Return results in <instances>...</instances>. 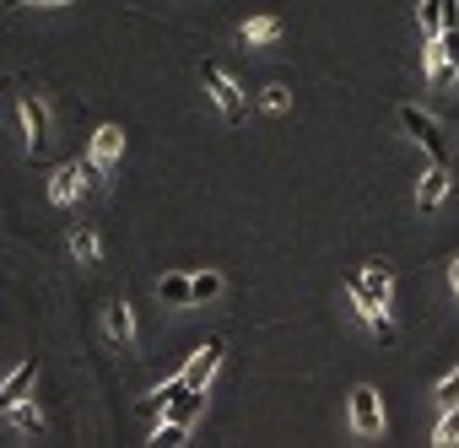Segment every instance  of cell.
Masks as SVG:
<instances>
[{"label":"cell","instance_id":"cell-1","mask_svg":"<svg viewBox=\"0 0 459 448\" xmlns=\"http://www.w3.org/2000/svg\"><path fill=\"white\" fill-rule=\"evenodd\" d=\"M200 82H205V92L216 98V108H221V119H233V125L244 119V92H238V82H233V76H227V71H221L216 60H205V65H200Z\"/></svg>","mask_w":459,"mask_h":448},{"label":"cell","instance_id":"cell-2","mask_svg":"<svg viewBox=\"0 0 459 448\" xmlns=\"http://www.w3.org/2000/svg\"><path fill=\"white\" fill-rule=\"evenodd\" d=\"M346 287H351V303H357V314H362V319H368V330L378 335V346H394V324H389V303H378V297H373V287H368L362 276H351Z\"/></svg>","mask_w":459,"mask_h":448},{"label":"cell","instance_id":"cell-3","mask_svg":"<svg viewBox=\"0 0 459 448\" xmlns=\"http://www.w3.org/2000/svg\"><path fill=\"white\" fill-rule=\"evenodd\" d=\"M400 125H405V135H416V141L427 146V157H432V162H448V146H443V130H437V119H432V114H421L416 103H405V108H400Z\"/></svg>","mask_w":459,"mask_h":448},{"label":"cell","instance_id":"cell-4","mask_svg":"<svg viewBox=\"0 0 459 448\" xmlns=\"http://www.w3.org/2000/svg\"><path fill=\"white\" fill-rule=\"evenodd\" d=\"M119 151H125V130L119 125H98V135H92V151H87V178H98V173H108L114 162H119Z\"/></svg>","mask_w":459,"mask_h":448},{"label":"cell","instance_id":"cell-5","mask_svg":"<svg viewBox=\"0 0 459 448\" xmlns=\"http://www.w3.org/2000/svg\"><path fill=\"white\" fill-rule=\"evenodd\" d=\"M17 114H22V130H28V151L39 157L49 146V108H44V98L39 92H22L17 98Z\"/></svg>","mask_w":459,"mask_h":448},{"label":"cell","instance_id":"cell-6","mask_svg":"<svg viewBox=\"0 0 459 448\" xmlns=\"http://www.w3.org/2000/svg\"><path fill=\"white\" fill-rule=\"evenodd\" d=\"M351 432H362V437H378L384 432V405H378V394L368 383L351 389Z\"/></svg>","mask_w":459,"mask_h":448},{"label":"cell","instance_id":"cell-7","mask_svg":"<svg viewBox=\"0 0 459 448\" xmlns=\"http://www.w3.org/2000/svg\"><path fill=\"white\" fill-rule=\"evenodd\" d=\"M221 351H227V340H205V346L189 357V367H184L178 378H184L189 389H205V383H211V373L221 367Z\"/></svg>","mask_w":459,"mask_h":448},{"label":"cell","instance_id":"cell-8","mask_svg":"<svg viewBox=\"0 0 459 448\" xmlns=\"http://www.w3.org/2000/svg\"><path fill=\"white\" fill-rule=\"evenodd\" d=\"M82 189H87V168H82V162H65V168L49 178V200H55V205L82 200Z\"/></svg>","mask_w":459,"mask_h":448},{"label":"cell","instance_id":"cell-9","mask_svg":"<svg viewBox=\"0 0 459 448\" xmlns=\"http://www.w3.org/2000/svg\"><path fill=\"white\" fill-rule=\"evenodd\" d=\"M421 211H437L443 200H448V162H432L427 173H421Z\"/></svg>","mask_w":459,"mask_h":448},{"label":"cell","instance_id":"cell-10","mask_svg":"<svg viewBox=\"0 0 459 448\" xmlns=\"http://www.w3.org/2000/svg\"><path fill=\"white\" fill-rule=\"evenodd\" d=\"M108 335L119 340V351H130V346H135V319H130V303H125V297H114V303H108Z\"/></svg>","mask_w":459,"mask_h":448},{"label":"cell","instance_id":"cell-11","mask_svg":"<svg viewBox=\"0 0 459 448\" xmlns=\"http://www.w3.org/2000/svg\"><path fill=\"white\" fill-rule=\"evenodd\" d=\"M33 378H39V362H22V367L6 378V383H0V410H12V405H17V400L33 389Z\"/></svg>","mask_w":459,"mask_h":448},{"label":"cell","instance_id":"cell-12","mask_svg":"<svg viewBox=\"0 0 459 448\" xmlns=\"http://www.w3.org/2000/svg\"><path fill=\"white\" fill-rule=\"evenodd\" d=\"M71 254L82 265H98V254H103V244H98V233L87 228V221H76V228H71Z\"/></svg>","mask_w":459,"mask_h":448},{"label":"cell","instance_id":"cell-13","mask_svg":"<svg viewBox=\"0 0 459 448\" xmlns=\"http://www.w3.org/2000/svg\"><path fill=\"white\" fill-rule=\"evenodd\" d=\"M12 426H17V432H28V437H44V416H39V410L28 405V394H22V400L12 405Z\"/></svg>","mask_w":459,"mask_h":448},{"label":"cell","instance_id":"cell-14","mask_svg":"<svg viewBox=\"0 0 459 448\" xmlns=\"http://www.w3.org/2000/svg\"><path fill=\"white\" fill-rule=\"evenodd\" d=\"M244 39H249V44H276V39H281V22H276V17H249V22H244Z\"/></svg>","mask_w":459,"mask_h":448},{"label":"cell","instance_id":"cell-15","mask_svg":"<svg viewBox=\"0 0 459 448\" xmlns=\"http://www.w3.org/2000/svg\"><path fill=\"white\" fill-rule=\"evenodd\" d=\"M421 44H432L437 33H443V0H421Z\"/></svg>","mask_w":459,"mask_h":448},{"label":"cell","instance_id":"cell-16","mask_svg":"<svg viewBox=\"0 0 459 448\" xmlns=\"http://www.w3.org/2000/svg\"><path fill=\"white\" fill-rule=\"evenodd\" d=\"M162 303H173V308H184L189 303V276H162Z\"/></svg>","mask_w":459,"mask_h":448},{"label":"cell","instance_id":"cell-17","mask_svg":"<svg viewBox=\"0 0 459 448\" xmlns=\"http://www.w3.org/2000/svg\"><path fill=\"white\" fill-rule=\"evenodd\" d=\"M216 292H221V276H216V271H205V276L189 281V303H211Z\"/></svg>","mask_w":459,"mask_h":448},{"label":"cell","instance_id":"cell-18","mask_svg":"<svg viewBox=\"0 0 459 448\" xmlns=\"http://www.w3.org/2000/svg\"><path fill=\"white\" fill-rule=\"evenodd\" d=\"M432 443H437V448H448V443H459V405H448V416L437 421V432H432Z\"/></svg>","mask_w":459,"mask_h":448},{"label":"cell","instance_id":"cell-19","mask_svg":"<svg viewBox=\"0 0 459 448\" xmlns=\"http://www.w3.org/2000/svg\"><path fill=\"white\" fill-rule=\"evenodd\" d=\"M178 389H184V378H173V383H162V389H157V394L146 400V410H157V416H162V410H168V405L178 400Z\"/></svg>","mask_w":459,"mask_h":448},{"label":"cell","instance_id":"cell-20","mask_svg":"<svg viewBox=\"0 0 459 448\" xmlns=\"http://www.w3.org/2000/svg\"><path fill=\"white\" fill-rule=\"evenodd\" d=\"M184 437H189V426H184V421H168V426H157V437H152V443H157V448H178Z\"/></svg>","mask_w":459,"mask_h":448},{"label":"cell","instance_id":"cell-21","mask_svg":"<svg viewBox=\"0 0 459 448\" xmlns=\"http://www.w3.org/2000/svg\"><path fill=\"white\" fill-rule=\"evenodd\" d=\"M260 103H265L271 114H281V108H287V87H281V82H271V87L260 92Z\"/></svg>","mask_w":459,"mask_h":448},{"label":"cell","instance_id":"cell-22","mask_svg":"<svg viewBox=\"0 0 459 448\" xmlns=\"http://www.w3.org/2000/svg\"><path fill=\"white\" fill-rule=\"evenodd\" d=\"M437 400H443V405H459V367H454V373L437 383Z\"/></svg>","mask_w":459,"mask_h":448},{"label":"cell","instance_id":"cell-23","mask_svg":"<svg viewBox=\"0 0 459 448\" xmlns=\"http://www.w3.org/2000/svg\"><path fill=\"white\" fill-rule=\"evenodd\" d=\"M0 6H71V0H0Z\"/></svg>","mask_w":459,"mask_h":448},{"label":"cell","instance_id":"cell-24","mask_svg":"<svg viewBox=\"0 0 459 448\" xmlns=\"http://www.w3.org/2000/svg\"><path fill=\"white\" fill-rule=\"evenodd\" d=\"M448 276H454V292H459V260H454V271H448Z\"/></svg>","mask_w":459,"mask_h":448}]
</instances>
